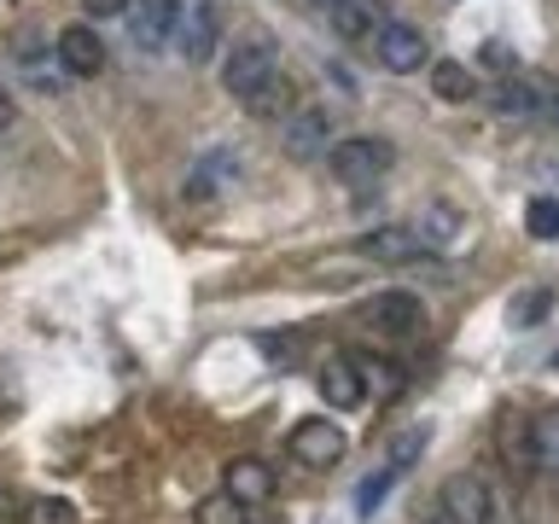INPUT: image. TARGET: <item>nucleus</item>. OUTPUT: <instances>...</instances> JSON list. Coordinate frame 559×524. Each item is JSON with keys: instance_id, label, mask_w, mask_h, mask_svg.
I'll return each mask as SVG.
<instances>
[{"instance_id": "obj_1", "label": "nucleus", "mask_w": 559, "mask_h": 524, "mask_svg": "<svg viewBox=\"0 0 559 524\" xmlns=\"http://www.w3.org/2000/svg\"><path fill=\"white\" fill-rule=\"evenodd\" d=\"M274 76H280V52H274L269 35H245V41L227 52V64H222V87H227L239 105L251 99V94H262Z\"/></svg>"}, {"instance_id": "obj_2", "label": "nucleus", "mask_w": 559, "mask_h": 524, "mask_svg": "<svg viewBox=\"0 0 559 524\" xmlns=\"http://www.w3.org/2000/svg\"><path fill=\"white\" fill-rule=\"evenodd\" d=\"M326 164H332V175H338L344 187H373L379 175L396 164V146L384 134H344L338 146L326 152Z\"/></svg>"}, {"instance_id": "obj_3", "label": "nucleus", "mask_w": 559, "mask_h": 524, "mask_svg": "<svg viewBox=\"0 0 559 524\" xmlns=\"http://www.w3.org/2000/svg\"><path fill=\"white\" fill-rule=\"evenodd\" d=\"M443 513L454 519V524H513V513H507V501L489 489L478 472H454V478L443 484Z\"/></svg>"}, {"instance_id": "obj_4", "label": "nucleus", "mask_w": 559, "mask_h": 524, "mask_svg": "<svg viewBox=\"0 0 559 524\" xmlns=\"http://www.w3.org/2000/svg\"><path fill=\"white\" fill-rule=\"evenodd\" d=\"M175 52H181L187 64H204L210 52L222 47V12H216V0H181L175 7Z\"/></svg>"}, {"instance_id": "obj_5", "label": "nucleus", "mask_w": 559, "mask_h": 524, "mask_svg": "<svg viewBox=\"0 0 559 524\" xmlns=\"http://www.w3.org/2000/svg\"><path fill=\"white\" fill-rule=\"evenodd\" d=\"M373 59H379L384 70H396V76H414V70L431 59V41H426V29H419V24L384 17L379 35H373Z\"/></svg>"}, {"instance_id": "obj_6", "label": "nucleus", "mask_w": 559, "mask_h": 524, "mask_svg": "<svg viewBox=\"0 0 559 524\" xmlns=\"http://www.w3.org/2000/svg\"><path fill=\"white\" fill-rule=\"evenodd\" d=\"M280 146H286V157H297V164H314V157H326L338 140H332V111L326 105H304V111L286 117V129H280Z\"/></svg>"}, {"instance_id": "obj_7", "label": "nucleus", "mask_w": 559, "mask_h": 524, "mask_svg": "<svg viewBox=\"0 0 559 524\" xmlns=\"http://www.w3.org/2000/svg\"><path fill=\"white\" fill-rule=\"evenodd\" d=\"M286 449H292L297 466H338L344 449H349V437H344L338 419H297L292 437H286Z\"/></svg>"}, {"instance_id": "obj_8", "label": "nucleus", "mask_w": 559, "mask_h": 524, "mask_svg": "<svg viewBox=\"0 0 559 524\" xmlns=\"http://www.w3.org/2000/svg\"><path fill=\"white\" fill-rule=\"evenodd\" d=\"M367 326L384 332V338H414L426 326V303L414 291H379V297H367Z\"/></svg>"}, {"instance_id": "obj_9", "label": "nucleus", "mask_w": 559, "mask_h": 524, "mask_svg": "<svg viewBox=\"0 0 559 524\" xmlns=\"http://www.w3.org/2000/svg\"><path fill=\"white\" fill-rule=\"evenodd\" d=\"M52 52H59L64 76H99L105 70V41L94 35V24H64L59 41H52Z\"/></svg>"}, {"instance_id": "obj_10", "label": "nucleus", "mask_w": 559, "mask_h": 524, "mask_svg": "<svg viewBox=\"0 0 559 524\" xmlns=\"http://www.w3.org/2000/svg\"><path fill=\"white\" fill-rule=\"evenodd\" d=\"M314 384H321V396H326V408H361V402H367V373H361V367H356V356H338V361H326L321 367V379H314Z\"/></svg>"}, {"instance_id": "obj_11", "label": "nucleus", "mask_w": 559, "mask_h": 524, "mask_svg": "<svg viewBox=\"0 0 559 524\" xmlns=\"http://www.w3.org/2000/svg\"><path fill=\"white\" fill-rule=\"evenodd\" d=\"M361 251L373 257V262H419L431 245H426V234H419V227H379V234L361 239Z\"/></svg>"}, {"instance_id": "obj_12", "label": "nucleus", "mask_w": 559, "mask_h": 524, "mask_svg": "<svg viewBox=\"0 0 559 524\" xmlns=\"http://www.w3.org/2000/svg\"><path fill=\"white\" fill-rule=\"evenodd\" d=\"M175 7L181 0H140V7L129 12V35H134V47H164L169 35H175Z\"/></svg>"}, {"instance_id": "obj_13", "label": "nucleus", "mask_w": 559, "mask_h": 524, "mask_svg": "<svg viewBox=\"0 0 559 524\" xmlns=\"http://www.w3.org/2000/svg\"><path fill=\"white\" fill-rule=\"evenodd\" d=\"M227 496H239L245 507H262V501L274 496V472L262 466V461H251V454H245V461L227 466Z\"/></svg>"}, {"instance_id": "obj_14", "label": "nucleus", "mask_w": 559, "mask_h": 524, "mask_svg": "<svg viewBox=\"0 0 559 524\" xmlns=\"http://www.w3.org/2000/svg\"><path fill=\"white\" fill-rule=\"evenodd\" d=\"M332 17V29L344 35V41H361V35H379V0H338V7L326 12Z\"/></svg>"}, {"instance_id": "obj_15", "label": "nucleus", "mask_w": 559, "mask_h": 524, "mask_svg": "<svg viewBox=\"0 0 559 524\" xmlns=\"http://www.w3.org/2000/svg\"><path fill=\"white\" fill-rule=\"evenodd\" d=\"M234 175H239V157H227V152H216V157H204V164L192 169V181H187V192H192V199H216L222 187H234Z\"/></svg>"}, {"instance_id": "obj_16", "label": "nucleus", "mask_w": 559, "mask_h": 524, "mask_svg": "<svg viewBox=\"0 0 559 524\" xmlns=\"http://www.w3.org/2000/svg\"><path fill=\"white\" fill-rule=\"evenodd\" d=\"M501 454H507L513 466H536V419L507 414V419H501Z\"/></svg>"}, {"instance_id": "obj_17", "label": "nucleus", "mask_w": 559, "mask_h": 524, "mask_svg": "<svg viewBox=\"0 0 559 524\" xmlns=\"http://www.w3.org/2000/svg\"><path fill=\"white\" fill-rule=\"evenodd\" d=\"M245 111L251 117H262V122H274V117H292L297 111V99H292V82H286V70H280V76L262 87V94H251L245 99Z\"/></svg>"}, {"instance_id": "obj_18", "label": "nucleus", "mask_w": 559, "mask_h": 524, "mask_svg": "<svg viewBox=\"0 0 559 524\" xmlns=\"http://www.w3.org/2000/svg\"><path fill=\"white\" fill-rule=\"evenodd\" d=\"M431 87H437V99L461 105V99H472V70L454 64V59H443V64H431Z\"/></svg>"}, {"instance_id": "obj_19", "label": "nucleus", "mask_w": 559, "mask_h": 524, "mask_svg": "<svg viewBox=\"0 0 559 524\" xmlns=\"http://www.w3.org/2000/svg\"><path fill=\"white\" fill-rule=\"evenodd\" d=\"M524 234L542 239V245H554L559 239V199H548V192L531 199V210H524Z\"/></svg>"}, {"instance_id": "obj_20", "label": "nucleus", "mask_w": 559, "mask_h": 524, "mask_svg": "<svg viewBox=\"0 0 559 524\" xmlns=\"http://www.w3.org/2000/svg\"><path fill=\"white\" fill-rule=\"evenodd\" d=\"M199 524H251V507H245L239 496H210V501H199Z\"/></svg>"}, {"instance_id": "obj_21", "label": "nucleus", "mask_w": 559, "mask_h": 524, "mask_svg": "<svg viewBox=\"0 0 559 524\" xmlns=\"http://www.w3.org/2000/svg\"><path fill=\"white\" fill-rule=\"evenodd\" d=\"M536 466L559 478V414H542L536 419Z\"/></svg>"}, {"instance_id": "obj_22", "label": "nucleus", "mask_w": 559, "mask_h": 524, "mask_svg": "<svg viewBox=\"0 0 559 524\" xmlns=\"http://www.w3.org/2000/svg\"><path fill=\"white\" fill-rule=\"evenodd\" d=\"M356 367L367 373V384H379L384 396H396V391H402V367H396V361H373V356H356Z\"/></svg>"}, {"instance_id": "obj_23", "label": "nucleus", "mask_w": 559, "mask_h": 524, "mask_svg": "<svg viewBox=\"0 0 559 524\" xmlns=\"http://www.w3.org/2000/svg\"><path fill=\"white\" fill-rule=\"evenodd\" d=\"M396 478H402V466H384L379 478H367V484L356 489V507H361V513H373V507L391 496V484H396Z\"/></svg>"}, {"instance_id": "obj_24", "label": "nucleus", "mask_w": 559, "mask_h": 524, "mask_svg": "<svg viewBox=\"0 0 559 524\" xmlns=\"http://www.w3.org/2000/svg\"><path fill=\"white\" fill-rule=\"evenodd\" d=\"M29 524H82V519H76V507H70V501H35Z\"/></svg>"}, {"instance_id": "obj_25", "label": "nucleus", "mask_w": 559, "mask_h": 524, "mask_svg": "<svg viewBox=\"0 0 559 524\" xmlns=\"http://www.w3.org/2000/svg\"><path fill=\"white\" fill-rule=\"evenodd\" d=\"M426 443H431V431H426V426H419V431H408V437H396V449H391V466H408V461H414V454L426 449Z\"/></svg>"}, {"instance_id": "obj_26", "label": "nucleus", "mask_w": 559, "mask_h": 524, "mask_svg": "<svg viewBox=\"0 0 559 524\" xmlns=\"http://www.w3.org/2000/svg\"><path fill=\"white\" fill-rule=\"evenodd\" d=\"M542 309H548V291L519 297V303H513V326H531V321H542Z\"/></svg>"}, {"instance_id": "obj_27", "label": "nucleus", "mask_w": 559, "mask_h": 524, "mask_svg": "<svg viewBox=\"0 0 559 524\" xmlns=\"http://www.w3.org/2000/svg\"><path fill=\"white\" fill-rule=\"evenodd\" d=\"M82 7L94 17H117V12H129V0H82Z\"/></svg>"}, {"instance_id": "obj_28", "label": "nucleus", "mask_w": 559, "mask_h": 524, "mask_svg": "<svg viewBox=\"0 0 559 524\" xmlns=\"http://www.w3.org/2000/svg\"><path fill=\"white\" fill-rule=\"evenodd\" d=\"M12 122H17V99L7 94V82H0V134H7Z\"/></svg>"}, {"instance_id": "obj_29", "label": "nucleus", "mask_w": 559, "mask_h": 524, "mask_svg": "<svg viewBox=\"0 0 559 524\" xmlns=\"http://www.w3.org/2000/svg\"><path fill=\"white\" fill-rule=\"evenodd\" d=\"M484 64H496V70H507V64H513V52H507L501 41H489V47H484Z\"/></svg>"}, {"instance_id": "obj_30", "label": "nucleus", "mask_w": 559, "mask_h": 524, "mask_svg": "<svg viewBox=\"0 0 559 524\" xmlns=\"http://www.w3.org/2000/svg\"><path fill=\"white\" fill-rule=\"evenodd\" d=\"M431 524H454V519H449V513H443V507H437V519H431Z\"/></svg>"}, {"instance_id": "obj_31", "label": "nucleus", "mask_w": 559, "mask_h": 524, "mask_svg": "<svg viewBox=\"0 0 559 524\" xmlns=\"http://www.w3.org/2000/svg\"><path fill=\"white\" fill-rule=\"evenodd\" d=\"M314 7H321V12H332V7H338V0H314Z\"/></svg>"}, {"instance_id": "obj_32", "label": "nucleus", "mask_w": 559, "mask_h": 524, "mask_svg": "<svg viewBox=\"0 0 559 524\" xmlns=\"http://www.w3.org/2000/svg\"><path fill=\"white\" fill-rule=\"evenodd\" d=\"M554 367H559V356H554Z\"/></svg>"}]
</instances>
